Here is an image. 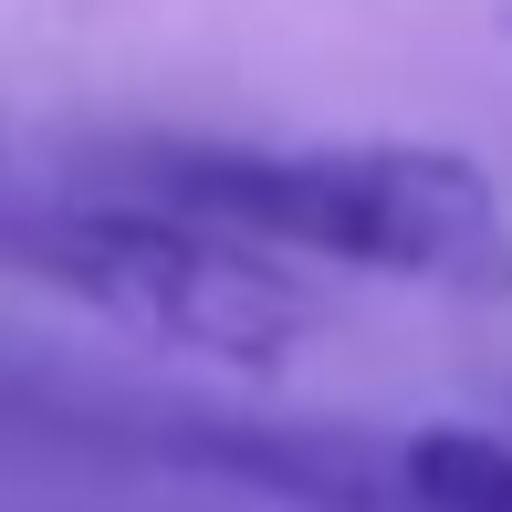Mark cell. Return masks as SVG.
Wrapping results in <instances>:
<instances>
[{"label":"cell","instance_id":"cell-1","mask_svg":"<svg viewBox=\"0 0 512 512\" xmlns=\"http://www.w3.org/2000/svg\"><path fill=\"white\" fill-rule=\"evenodd\" d=\"M126 189L178 199L283 262H335L366 283L512 304V199L481 157L429 136H335V147H230V136H136Z\"/></svg>","mask_w":512,"mask_h":512},{"label":"cell","instance_id":"cell-3","mask_svg":"<svg viewBox=\"0 0 512 512\" xmlns=\"http://www.w3.org/2000/svg\"><path fill=\"white\" fill-rule=\"evenodd\" d=\"M398 512H512V439L460 418L398 429Z\"/></svg>","mask_w":512,"mask_h":512},{"label":"cell","instance_id":"cell-4","mask_svg":"<svg viewBox=\"0 0 512 512\" xmlns=\"http://www.w3.org/2000/svg\"><path fill=\"white\" fill-rule=\"evenodd\" d=\"M502 21H512V11H502Z\"/></svg>","mask_w":512,"mask_h":512},{"label":"cell","instance_id":"cell-2","mask_svg":"<svg viewBox=\"0 0 512 512\" xmlns=\"http://www.w3.org/2000/svg\"><path fill=\"white\" fill-rule=\"evenodd\" d=\"M0 272L63 293V304L126 324L178 356L283 366L314 324V293L283 272V251L199 220L178 199L105 189V199H0Z\"/></svg>","mask_w":512,"mask_h":512}]
</instances>
